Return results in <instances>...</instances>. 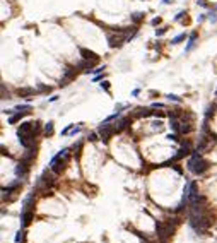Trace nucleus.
Listing matches in <instances>:
<instances>
[{"label": "nucleus", "mask_w": 217, "mask_h": 243, "mask_svg": "<svg viewBox=\"0 0 217 243\" xmlns=\"http://www.w3.org/2000/svg\"><path fill=\"white\" fill-rule=\"evenodd\" d=\"M188 223H190V226L197 231V233H204L208 226L212 224L208 211L207 212H190V221Z\"/></svg>", "instance_id": "1"}, {"label": "nucleus", "mask_w": 217, "mask_h": 243, "mask_svg": "<svg viewBox=\"0 0 217 243\" xmlns=\"http://www.w3.org/2000/svg\"><path fill=\"white\" fill-rule=\"evenodd\" d=\"M188 169H190L193 175H204L208 169V163L200 156L198 151H195L191 154V158L188 159Z\"/></svg>", "instance_id": "2"}, {"label": "nucleus", "mask_w": 217, "mask_h": 243, "mask_svg": "<svg viewBox=\"0 0 217 243\" xmlns=\"http://www.w3.org/2000/svg\"><path fill=\"white\" fill-rule=\"evenodd\" d=\"M53 171H48V169H44L43 175L38 178V182H36V188H38L39 192H43V197L46 195H52V192H48V187H52L53 185Z\"/></svg>", "instance_id": "3"}, {"label": "nucleus", "mask_w": 217, "mask_h": 243, "mask_svg": "<svg viewBox=\"0 0 217 243\" xmlns=\"http://www.w3.org/2000/svg\"><path fill=\"white\" fill-rule=\"evenodd\" d=\"M156 233H157V238L161 241H168L174 233V226H171V223L156 221Z\"/></svg>", "instance_id": "4"}, {"label": "nucleus", "mask_w": 217, "mask_h": 243, "mask_svg": "<svg viewBox=\"0 0 217 243\" xmlns=\"http://www.w3.org/2000/svg\"><path fill=\"white\" fill-rule=\"evenodd\" d=\"M69 159H70V152H69V151H67L62 158L52 159V161H50V165H52V171H53L55 175H60L62 171L65 169V166H67V163H69Z\"/></svg>", "instance_id": "5"}, {"label": "nucleus", "mask_w": 217, "mask_h": 243, "mask_svg": "<svg viewBox=\"0 0 217 243\" xmlns=\"http://www.w3.org/2000/svg\"><path fill=\"white\" fill-rule=\"evenodd\" d=\"M115 130H118L115 125H111V123H108V122H104V123H101V127L98 129V134L101 135V139L104 140V142H108L109 140V137L113 135V132Z\"/></svg>", "instance_id": "6"}, {"label": "nucleus", "mask_w": 217, "mask_h": 243, "mask_svg": "<svg viewBox=\"0 0 217 243\" xmlns=\"http://www.w3.org/2000/svg\"><path fill=\"white\" fill-rule=\"evenodd\" d=\"M126 39H128V36L123 34V33H118V34H108L109 48H120L126 41Z\"/></svg>", "instance_id": "7"}, {"label": "nucleus", "mask_w": 217, "mask_h": 243, "mask_svg": "<svg viewBox=\"0 0 217 243\" xmlns=\"http://www.w3.org/2000/svg\"><path fill=\"white\" fill-rule=\"evenodd\" d=\"M188 152H190V144H188V142H185V144H183V146H181V149H180V151L176 152V156H174V158H173V159H171V161H168V163H164V165H162V166H168V165H171L173 161H180V159H183V158H185V156H188Z\"/></svg>", "instance_id": "8"}, {"label": "nucleus", "mask_w": 217, "mask_h": 243, "mask_svg": "<svg viewBox=\"0 0 217 243\" xmlns=\"http://www.w3.org/2000/svg\"><path fill=\"white\" fill-rule=\"evenodd\" d=\"M34 156H36V147L33 146V147H29L26 152H24V154H22L21 163H24V165L31 166V163H33V159H34Z\"/></svg>", "instance_id": "9"}, {"label": "nucleus", "mask_w": 217, "mask_h": 243, "mask_svg": "<svg viewBox=\"0 0 217 243\" xmlns=\"http://www.w3.org/2000/svg\"><path fill=\"white\" fill-rule=\"evenodd\" d=\"M75 75H77V70H75V69H67V70H65V75H63V79L60 81V86H67V82L74 81Z\"/></svg>", "instance_id": "10"}, {"label": "nucleus", "mask_w": 217, "mask_h": 243, "mask_svg": "<svg viewBox=\"0 0 217 243\" xmlns=\"http://www.w3.org/2000/svg\"><path fill=\"white\" fill-rule=\"evenodd\" d=\"M80 50V55H82V58H86V60H94V62H99V56L96 55L94 52H91V50H87V48H79Z\"/></svg>", "instance_id": "11"}, {"label": "nucleus", "mask_w": 217, "mask_h": 243, "mask_svg": "<svg viewBox=\"0 0 217 243\" xmlns=\"http://www.w3.org/2000/svg\"><path fill=\"white\" fill-rule=\"evenodd\" d=\"M33 207H34V192L29 194L22 202V211H33Z\"/></svg>", "instance_id": "12"}, {"label": "nucleus", "mask_w": 217, "mask_h": 243, "mask_svg": "<svg viewBox=\"0 0 217 243\" xmlns=\"http://www.w3.org/2000/svg\"><path fill=\"white\" fill-rule=\"evenodd\" d=\"M27 171H29V166L19 161V165L16 166V175H17V176L22 180V178H26V176H27Z\"/></svg>", "instance_id": "13"}, {"label": "nucleus", "mask_w": 217, "mask_h": 243, "mask_svg": "<svg viewBox=\"0 0 217 243\" xmlns=\"http://www.w3.org/2000/svg\"><path fill=\"white\" fill-rule=\"evenodd\" d=\"M21 226L22 228H26V226L31 224V221H33V211H22L21 214Z\"/></svg>", "instance_id": "14"}, {"label": "nucleus", "mask_w": 217, "mask_h": 243, "mask_svg": "<svg viewBox=\"0 0 217 243\" xmlns=\"http://www.w3.org/2000/svg\"><path fill=\"white\" fill-rule=\"evenodd\" d=\"M36 92L34 87H19L17 89V94L21 96V98H29V96H33Z\"/></svg>", "instance_id": "15"}, {"label": "nucleus", "mask_w": 217, "mask_h": 243, "mask_svg": "<svg viewBox=\"0 0 217 243\" xmlns=\"http://www.w3.org/2000/svg\"><path fill=\"white\" fill-rule=\"evenodd\" d=\"M80 129H82V127H80V123H79L77 127H75V125H69L67 129H63V130H62V135H75L77 132H80Z\"/></svg>", "instance_id": "16"}, {"label": "nucleus", "mask_w": 217, "mask_h": 243, "mask_svg": "<svg viewBox=\"0 0 217 243\" xmlns=\"http://www.w3.org/2000/svg\"><path fill=\"white\" fill-rule=\"evenodd\" d=\"M197 38H198V33L197 31H193L190 34V38H188V45H187V48H185V52H191L193 50V46H195V41H197Z\"/></svg>", "instance_id": "17"}, {"label": "nucleus", "mask_w": 217, "mask_h": 243, "mask_svg": "<svg viewBox=\"0 0 217 243\" xmlns=\"http://www.w3.org/2000/svg\"><path fill=\"white\" fill-rule=\"evenodd\" d=\"M96 63H98V62H94V60H86V58H84V60L79 63V69H84L86 72H92L91 69L96 65Z\"/></svg>", "instance_id": "18"}, {"label": "nucleus", "mask_w": 217, "mask_h": 243, "mask_svg": "<svg viewBox=\"0 0 217 243\" xmlns=\"http://www.w3.org/2000/svg\"><path fill=\"white\" fill-rule=\"evenodd\" d=\"M19 185H21V180H16V182H12V183H10L9 187H2V192H4V194H7V195H9L10 192L17 190V188H19Z\"/></svg>", "instance_id": "19"}, {"label": "nucleus", "mask_w": 217, "mask_h": 243, "mask_svg": "<svg viewBox=\"0 0 217 243\" xmlns=\"http://www.w3.org/2000/svg\"><path fill=\"white\" fill-rule=\"evenodd\" d=\"M208 146V139H207V135H205V132L202 134V137H200V142H198V146H197V149L195 151H198V152H202L205 147Z\"/></svg>", "instance_id": "20"}, {"label": "nucleus", "mask_w": 217, "mask_h": 243, "mask_svg": "<svg viewBox=\"0 0 217 243\" xmlns=\"http://www.w3.org/2000/svg\"><path fill=\"white\" fill-rule=\"evenodd\" d=\"M24 115H26L24 111H19V113H16V115H12V117L9 118V123H10V125H14V123H17V122H21V118L24 117Z\"/></svg>", "instance_id": "21"}, {"label": "nucleus", "mask_w": 217, "mask_h": 243, "mask_svg": "<svg viewBox=\"0 0 217 243\" xmlns=\"http://www.w3.org/2000/svg\"><path fill=\"white\" fill-rule=\"evenodd\" d=\"M169 125L174 132H180V118H169Z\"/></svg>", "instance_id": "22"}, {"label": "nucleus", "mask_w": 217, "mask_h": 243, "mask_svg": "<svg viewBox=\"0 0 217 243\" xmlns=\"http://www.w3.org/2000/svg\"><path fill=\"white\" fill-rule=\"evenodd\" d=\"M29 110H31L29 104H17V106L14 108V111H24V113H27Z\"/></svg>", "instance_id": "23"}, {"label": "nucleus", "mask_w": 217, "mask_h": 243, "mask_svg": "<svg viewBox=\"0 0 217 243\" xmlns=\"http://www.w3.org/2000/svg\"><path fill=\"white\" fill-rule=\"evenodd\" d=\"M53 134V122H48L44 125V135H52Z\"/></svg>", "instance_id": "24"}, {"label": "nucleus", "mask_w": 217, "mask_h": 243, "mask_svg": "<svg viewBox=\"0 0 217 243\" xmlns=\"http://www.w3.org/2000/svg\"><path fill=\"white\" fill-rule=\"evenodd\" d=\"M137 115H139V117H151V115H154V111H151L149 108H144V110H140Z\"/></svg>", "instance_id": "25"}, {"label": "nucleus", "mask_w": 217, "mask_h": 243, "mask_svg": "<svg viewBox=\"0 0 217 243\" xmlns=\"http://www.w3.org/2000/svg\"><path fill=\"white\" fill-rule=\"evenodd\" d=\"M144 19V14L142 12H135V14H132V21L133 22H140Z\"/></svg>", "instance_id": "26"}, {"label": "nucleus", "mask_w": 217, "mask_h": 243, "mask_svg": "<svg viewBox=\"0 0 217 243\" xmlns=\"http://www.w3.org/2000/svg\"><path fill=\"white\" fill-rule=\"evenodd\" d=\"M24 241V230H19L16 234V243H22Z\"/></svg>", "instance_id": "27"}, {"label": "nucleus", "mask_w": 217, "mask_h": 243, "mask_svg": "<svg viewBox=\"0 0 217 243\" xmlns=\"http://www.w3.org/2000/svg\"><path fill=\"white\" fill-rule=\"evenodd\" d=\"M185 38H187V34H185V33H183V34H178L176 38H173V39H171V43H173V45H176V43H180V41H183Z\"/></svg>", "instance_id": "28"}, {"label": "nucleus", "mask_w": 217, "mask_h": 243, "mask_svg": "<svg viewBox=\"0 0 217 243\" xmlns=\"http://www.w3.org/2000/svg\"><path fill=\"white\" fill-rule=\"evenodd\" d=\"M214 110H215L214 106H208V108H207V111H205V118H207V120L210 117H214Z\"/></svg>", "instance_id": "29"}, {"label": "nucleus", "mask_w": 217, "mask_h": 243, "mask_svg": "<svg viewBox=\"0 0 217 243\" xmlns=\"http://www.w3.org/2000/svg\"><path fill=\"white\" fill-rule=\"evenodd\" d=\"M101 87H103L104 91H109V82L108 81H103V82H101Z\"/></svg>", "instance_id": "30"}, {"label": "nucleus", "mask_w": 217, "mask_h": 243, "mask_svg": "<svg viewBox=\"0 0 217 243\" xmlns=\"http://www.w3.org/2000/svg\"><path fill=\"white\" fill-rule=\"evenodd\" d=\"M168 100H173V101H176V103H180V101H181L178 96H174V94H168Z\"/></svg>", "instance_id": "31"}, {"label": "nucleus", "mask_w": 217, "mask_h": 243, "mask_svg": "<svg viewBox=\"0 0 217 243\" xmlns=\"http://www.w3.org/2000/svg\"><path fill=\"white\" fill-rule=\"evenodd\" d=\"M166 33V27H159V29H156V34L157 36H162Z\"/></svg>", "instance_id": "32"}, {"label": "nucleus", "mask_w": 217, "mask_h": 243, "mask_svg": "<svg viewBox=\"0 0 217 243\" xmlns=\"http://www.w3.org/2000/svg\"><path fill=\"white\" fill-rule=\"evenodd\" d=\"M39 91H41V92H50L52 89H50V87H46V86H41V84H39Z\"/></svg>", "instance_id": "33"}, {"label": "nucleus", "mask_w": 217, "mask_h": 243, "mask_svg": "<svg viewBox=\"0 0 217 243\" xmlns=\"http://www.w3.org/2000/svg\"><path fill=\"white\" fill-rule=\"evenodd\" d=\"M87 139L91 140V142H96V140H98V135H96V134H89V137H87Z\"/></svg>", "instance_id": "34"}, {"label": "nucleus", "mask_w": 217, "mask_h": 243, "mask_svg": "<svg viewBox=\"0 0 217 243\" xmlns=\"http://www.w3.org/2000/svg\"><path fill=\"white\" fill-rule=\"evenodd\" d=\"M151 24H152V26H157V24H161V17L152 19V21H151Z\"/></svg>", "instance_id": "35"}, {"label": "nucleus", "mask_w": 217, "mask_h": 243, "mask_svg": "<svg viewBox=\"0 0 217 243\" xmlns=\"http://www.w3.org/2000/svg\"><path fill=\"white\" fill-rule=\"evenodd\" d=\"M197 4H198V5H202V7H208L207 0H197Z\"/></svg>", "instance_id": "36"}, {"label": "nucleus", "mask_w": 217, "mask_h": 243, "mask_svg": "<svg viewBox=\"0 0 217 243\" xmlns=\"http://www.w3.org/2000/svg\"><path fill=\"white\" fill-rule=\"evenodd\" d=\"M152 125H154V129H161V127H162V122H161V120H157V122H154Z\"/></svg>", "instance_id": "37"}, {"label": "nucleus", "mask_w": 217, "mask_h": 243, "mask_svg": "<svg viewBox=\"0 0 217 243\" xmlns=\"http://www.w3.org/2000/svg\"><path fill=\"white\" fill-rule=\"evenodd\" d=\"M183 16H187V12H180L178 16L174 17V21H181V19H183Z\"/></svg>", "instance_id": "38"}, {"label": "nucleus", "mask_w": 217, "mask_h": 243, "mask_svg": "<svg viewBox=\"0 0 217 243\" xmlns=\"http://www.w3.org/2000/svg\"><path fill=\"white\" fill-rule=\"evenodd\" d=\"M103 70H104V65H103V67H98V69L92 70V72H94V74H99V72H103Z\"/></svg>", "instance_id": "39"}, {"label": "nucleus", "mask_w": 217, "mask_h": 243, "mask_svg": "<svg viewBox=\"0 0 217 243\" xmlns=\"http://www.w3.org/2000/svg\"><path fill=\"white\" fill-rule=\"evenodd\" d=\"M152 108H164V104H161V103H154V104H152Z\"/></svg>", "instance_id": "40"}, {"label": "nucleus", "mask_w": 217, "mask_h": 243, "mask_svg": "<svg viewBox=\"0 0 217 243\" xmlns=\"http://www.w3.org/2000/svg\"><path fill=\"white\" fill-rule=\"evenodd\" d=\"M168 139H169V140H178V139H176V135H174V134H169V135H168Z\"/></svg>", "instance_id": "41"}, {"label": "nucleus", "mask_w": 217, "mask_h": 243, "mask_svg": "<svg viewBox=\"0 0 217 243\" xmlns=\"http://www.w3.org/2000/svg\"><path fill=\"white\" fill-rule=\"evenodd\" d=\"M162 2H164V4H168V2H169V0H162Z\"/></svg>", "instance_id": "42"}, {"label": "nucleus", "mask_w": 217, "mask_h": 243, "mask_svg": "<svg viewBox=\"0 0 217 243\" xmlns=\"http://www.w3.org/2000/svg\"><path fill=\"white\" fill-rule=\"evenodd\" d=\"M215 92H217V91H215Z\"/></svg>", "instance_id": "43"}]
</instances>
